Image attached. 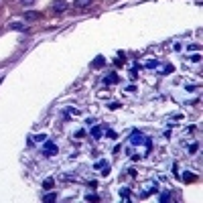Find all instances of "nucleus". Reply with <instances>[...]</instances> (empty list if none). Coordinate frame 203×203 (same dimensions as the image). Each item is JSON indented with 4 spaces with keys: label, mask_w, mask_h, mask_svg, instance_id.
Segmentation results:
<instances>
[{
    "label": "nucleus",
    "mask_w": 203,
    "mask_h": 203,
    "mask_svg": "<svg viewBox=\"0 0 203 203\" xmlns=\"http://www.w3.org/2000/svg\"><path fill=\"white\" fill-rule=\"evenodd\" d=\"M43 150H45L47 157H55L57 152H59V148L55 146V142H45V148H43Z\"/></svg>",
    "instance_id": "f257e3e1"
},
{
    "label": "nucleus",
    "mask_w": 203,
    "mask_h": 203,
    "mask_svg": "<svg viewBox=\"0 0 203 203\" xmlns=\"http://www.w3.org/2000/svg\"><path fill=\"white\" fill-rule=\"evenodd\" d=\"M67 8H69L67 0H55L53 2V10L55 12H63V10H67Z\"/></svg>",
    "instance_id": "f03ea898"
},
{
    "label": "nucleus",
    "mask_w": 203,
    "mask_h": 203,
    "mask_svg": "<svg viewBox=\"0 0 203 203\" xmlns=\"http://www.w3.org/2000/svg\"><path fill=\"white\" fill-rule=\"evenodd\" d=\"M39 18H41V12H37V10L24 12V21H26V23H31V21H39Z\"/></svg>",
    "instance_id": "7ed1b4c3"
},
{
    "label": "nucleus",
    "mask_w": 203,
    "mask_h": 203,
    "mask_svg": "<svg viewBox=\"0 0 203 203\" xmlns=\"http://www.w3.org/2000/svg\"><path fill=\"white\" fill-rule=\"evenodd\" d=\"M91 4H93V0H75V2H73L75 8H88Z\"/></svg>",
    "instance_id": "20e7f679"
},
{
    "label": "nucleus",
    "mask_w": 203,
    "mask_h": 203,
    "mask_svg": "<svg viewBox=\"0 0 203 203\" xmlns=\"http://www.w3.org/2000/svg\"><path fill=\"white\" fill-rule=\"evenodd\" d=\"M116 81H118V75H116V73H110V75L104 77V83H106V85H112V83H116Z\"/></svg>",
    "instance_id": "39448f33"
},
{
    "label": "nucleus",
    "mask_w": 203,
    "mask_h": 203,
    "mask_svg": "<svg viewBox=\"0 0 203 203\" xmlns=\"http://www.w3.org/2000/svg\"><path fill=\"white\" fill-rule=\"evenodd\" d=\"M183 179L191 183V181H195V179H197V175H193V173H189V171H185V173H183Z\"/></svg>",
    "instance_id": "423d86ee"
},
{
    "label": "nucleus",
    "mask_w": 203,
    "mask_h": 203,
    "mask_svg": "<svg viewBox=\"0 0 203 203\" xmlns=\"http://www.w3.org/2000/svg\"><path fill=\"white\" fill-rule=\"evenodd\" d=\"M91 136H93V138H102V128L100 126H93V128H91Z\"/></svg>",
    "instance_id": "0eeeda50"
},
{
    "label": "nucleus",
    "mask_w": 203,
    "mask_h": 203,
    "mask_svg": "<svg viewBox=\"0 0 203 203\" xmlns=\"http://www.w3.org/2000/svg\"><path fill=\"white\" fill-rule=\"evenodd\" d=\"M140 140H142V134H140V132H134L132 138H130V142H132V144H138Z\"/></svg>",
    "instance_id": "6e6552de"
},
{
    "label": "nucleus",
    "mask_w": 203,
    "mask_h": 203,
    "mask_svg": "<svg viewBox=\"0 0 203 203\" xmlns=\"http://www.w3.org/2000/svg\"><path fill=\"white\" fill-rule=\"evenodd\" d=\"M10 29L12 31H24V24L23 23H10Z\"/></svg>",
    "instance_id": "1a4fd4ad"
},
{
    "label": "nucleus",
    "mask_w": 203,
    "mask_h": 203,
    "mask_svg": "<svg viewBox=\"0 0 203 203\" xmlns=\"http://www.w3.org/2000/svg\"><path fill=\"white\" fill-rule=\"evenodd\" d=\"M55 199H57V193H49V195L43 197V201H55Z\"/></svg>",
    "instance_id": "9d476101"
},
{
    "label": "nucleus",
    "mask_w": 203,
    "mask_h": 203,
    "mask_svg": "<svg viewBox=\"0 0 203 203\" xmlns=\"http://www.w3.org/2000/svg\"><path fill=\"white\" fill-rule=\"evenodd\" d=\"M53 185H55V181L51 179V177H49V179H47L45 183H43V187H45V189H51V187H53Z\"/></svg>",
    "instance_id": "9b49d317"
},
{
    "label": "nucleus",
    "mask_w": 203,
    "mask_h": 203,
    "mask_svg": "<svg viewBox=\"0 0 203 203\" xmlns=\"http://www.w3.org/2000/svg\"><path fill=\"white\" fill-rule=\"evenodd\" d=\"M102 63H104V57H98V59L93 61V67H102Z\"/></svg>",
    "instance_id": "f8f14e48"
},
{
    "label": "nucleus",
    "mask_w": 203,
    "mask_h": 203,
    "mask_svg": "<svg viewBox=\"0 0 203 203\" xmlns=\"http://www.w3.org/2000/svg\"><path fill=\"white\" fill-rule=\"evenodd\" d=\"M35 2H37V0H21V4H23V6H33Z\"/></svg>",
    "instance_id": "ddd939ff"
},
{
    "label": "nucleus",
    "mask_w": 203,
    "mask_h": 203,
    "mask_svg": "<svg viewBox=\"0 0 203 203\" xmlns=\"http://www.w3.org/2000/svg\"><path fill=\"white\" fill-rule=\"evenodd\" d=\"M93 167H96V169H104V167H106V160H98Z\"/></svg>",
    "instance_id": "4468645a"
},
{
    "label": "nucleus",
    "mask_w": 203,
    "mask_h": 203,
    "mask_svg": "<svg viewBox=\"0 0 203 203\" xmlns=\"http://www.w3.org/2000/svg\"><path fill=\"white\" fill-rule=\"evenodd\" d=\"M85 199H88V201H100V197H98V195H88Z\"/></svg>",
    "instance_id": "2eb2a0df"
},
{
    "label": "nucleus",
    "mask_w": 203,
    "mask_h": 203,
    "mask_svg": "<svg viewBox=\"0 0 203 203\" xmlns=\"http://www.w3.org/2000/svg\"><path fill=\"white\" fill-rule=\"evenodd\" d=\"M197 146H199L197 142H195V144H189V152H197Z\"/></svg>",
    "instance_id": "dca6fc26"
},
{
    "label": "nucleus",
    "mask_w": 203,
    "mask_h": 203,
    "mask_svg": "<svg viewBox=\"0 0 203 203\" xmlns=\"http://www.w3.org/2000/svg\"><path fill=\"white\" fill-rule=\"evenodd\" d=\"M171 197H169V193H163V195H160V201H169Z\"/></svg>",
    "instance_id": "f3484780"
},
{
    "label": "nucleus",
    "mask_w": 203,
    "mask_h": 203,
    "mask_svg": "<svg viewBox=\"0 0 203 203\" xmlns=\"http://www.w3.org/2000/svg\"><path fill=\"white\" fill-rule=\"evenodd\" d=\"M35 140H37V142H43V140H45V134H39V136H35Z\"/></svg>",
    "instance_id": "a211bd4d"
},
{
    "label": "nucleus",
    "mask_w": 203,
    "mask_h": 203,
    "mask_svg": "<svg viewBox=\"0 0 203 203\" xmlns=\"http://www.w3.org/2000/svg\"><path fill=\"white\" fill-rule=\"evenodd\" d=\"M120 193H122V197H124V199H128V193H130V191H128V189H122Z\"/></svg>",
    "instance_id": "6ab92c4d"
},
{
    "label": "nucleus",
    "mask_w": 203,
    "mask_h": 203,
    "mask_svg": "<svg viewBox=\"0 0 203 203\" xmlns=\"http://www.w3.org/2000/svg\"><path fill=\"white\" fill-rule=\"evenodd\" d=\"M146 67H150V69H152V67H157V61H148V63H146Z\"/></svg>",
    "instance_id": "aec40b11"
},
{
    "label": "nucleus",
    "mask_w": 203,
    "mask_h": 203,
    "mask_svg": "<svg viewBox=\"0 0 203 203\" xmlns=\"http://www.w3.org/2000/svg\"><path fill=\"white\" fill-rule=\"evenodd\" d=\"M108 136H110V138H116V136H118V134H116L114 130H108Z\"/></svg>",
    "instance_id": "412c9836"
}]
</instances>
